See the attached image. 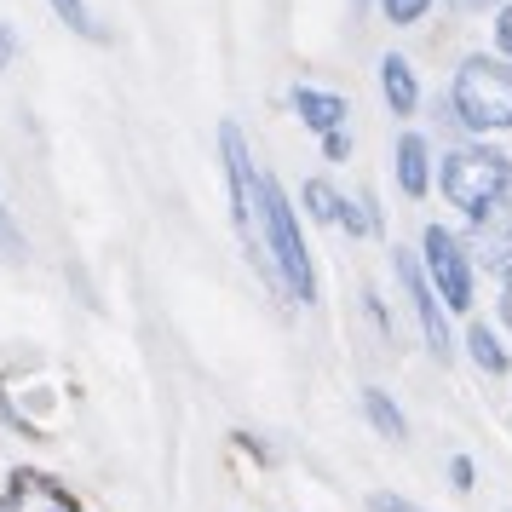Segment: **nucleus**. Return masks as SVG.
<instances>
[{"mask_svg": "<svg viewBox=\"0 0 512 512\" xmlns=\"http://www.w3.org/2000/svg\"><path fill=\"white\" fill-rule=\"evenodd\" d=\"M501 317H507V328H512V277H507V288H501Z\"/></svg>", "mask_w": 512, "mask_h": 512, "instance_id": "obj_25", "label": "nucleus"}, {"mask_svg": "<svg viewBox=\"0 0 512 512\" xmlns=\"http://www.w3.org/2000/svg\"><path fill=\"white\" fill-rule=\"evenodd\" d=\"M466 351H472V363H478L484 374H507V351H501V340H495L484 323L466 334Z\"/></svg>", "mask_w": 512, "mask_h": 512, "instance_id": "obj_13", "label": "nucleus"}, {"mask_svg": "<svg viewBox=\"0 0 512 512\" xmlns=\"http://www.w3.org/2000/svg\"><path fill=\"white\" fill-rule=\"evenodd\" d=\"M420 254H426V282L438 288V300L449 311H466L472 305V259H466V248L449 231L426 225L420 231Z\"/></svg>", "mask_w": 512, "mask_h": 512, "instance_id": "obj_5", "label": "nucleus"}, {"mask_svg": "<svg viewBox=\"0 0 512 512\" xmlns=\"http://www.w3.org/2000/svg\"><path fill=\"white\" fill-rule=\"evenodd\" d=\"M369 512H420V507H415V501H403V495H374Z\"/></svg>", "mask_w": 512, "mask_h": 512, "instance_id": "obj_18", "label": "nucleus"}, {"mask_svg": "<svg viewBox=\"0 0 512 512\" xmlns=\"http://www.w3.org/2000/svg\"><path fill=\"white\" fill-rule=\"evenodd\" d=\"M397 185L409 190V196H426V185H432V167H426V139H409L397 144Z\"/></svg>", "mask_w": 512, "mask_h": 512, "instance_id": "obj_11", "label": "nucleus"}, {"mask_svg": "<svg viewBox=\"0 0 512 512\" xmlns=\"http://www.w3.org/2000/svg\"><path fill=\"white\" fill-rule=\"evenodd\" d=\"M219 144H225V167H231V202H236V231H242V248H248V259L265 271V282L277 288L271 236H265V196H259V179H265V173L254 167V156H248V144H242V133H236L231 121L219 127Z\"/></svg>", "mask_w": 512, "mask_h": 512, "instance_id": "obj_2", "label": "nucleus"}, {"mask_svg": "<svg viewBox=\"0 0 512 512\" xmlns=\"http://www.w3.org/2000/svg\"><path fill=\"white\" fill-rule=\"evenodd\" d=\"M443 196L466 213V219H495L501 202L512 196V162L489 144H461L449 162H443Z\"/></svg>", "mask_w": 512, "mask_h": 512, "instance_id": "obj_1", "label": "nucleus"}, {"mask_svg": "<svg viewBox=\"0 0 512 512\" xmlns=\"http://www.w3.org/2000/svg\"><path fill=\"white\" fill-rule=\"evenodd\" d=\"M495 41H501V52L512 58V6L501 12V24H495Z\"/></svg>", "mask_w": 512, "mask_h": 512, "instance_id": "obj_21", "label": "nucleus"}, {"mask_svg": "<svg viewBox=\"0 0 512 512\" xmlns=\"http://www.w3.org/2000/svg\"><path fill=\"white\" fill-rule=\"evenodd\" d=\"M0 248H18V231H12V213L0 202Z\"/></svg>", "mask_w": 512, "mask_h": 512, "instance_id": "obj_23", "label": "nucleus"}, {"mask_svg": "<svg viewBox=\"0 0 512 512\" xmlns=\"http://www.w3.org/2000/svg\"><path fill=\"white\" fill-rule=\"evenodd\" d=\"M397 277H403V288H409V300H415V317H420V334H426V346L438 351V357H449V323H443L438 311V288L426 282V271H420L409 254H397Z\"/></svg>", "mask_w": 512, "mask_h": 512, "instance_id": "obj_6", "label": "nucleus"}, {"mask_svg": "<svg viewBox=\"0 0 512 512\" xmlns=\"http://www.w3.org/2000/svg\"><path fill=\"white\" fill-rule=\"evenodd\" d=\"M478 259H484L489 271H507L512 277V208H501L495 219L478 225Z\"/></svg>", "mask_w": 512, "mask_h": 512, "instance_id": "obj_10", "label": "nucleus"}, {"mask_svg": "<svg viewBox=\"0 0 512 512\" xmlns=\"http://www.w3.org/2000/svg\"><path fill=\"white\" fill-rule=\"evenodd\" d=\"M52 12L64 18V24L75 29V35H87V41H104V29L93 24V12H87V0H47Z\"/></svg>", "mask_w": 512, "mask_h": 512, "instance_id": "obj_14", "label": "nucleus"}, {"mask_svg": "<svg viewBox=\"0 0 512 512\" xmlns=\"http://www.w3.org/2000/svg\"><path fill=\"white\" fill-rule=\"evenodd\" d=\"M455 116L478 133H507L512 127V64L507 58H466L455 70Z\"/></svg>", "mask_w": 512, "mask_h": 512, "instance_id": "obj_4", "label": "nucleus"}, {"mask_svg": "<svg viewBox=\"0 0 512 512\" xmlns=\"http://www.w3.org/2000/svg\"><path fill=\"white\" fill-rule=\"evenodd\" d=\"M363 409H369V420H374L380 438H403V432H409V426H403V409H397L380 386H363Z\"/></svg>", "mask_w": 512, "mask_h": 512, "instance_id": "obj_12", "label": "nucleus"}, {"mask_svg": "<svg viewBox=\"0 0 512 512\" xmlns=\"http://www.w3.org/2000/svg\"><path fill=\"white\" fill-rule=\"evenodd\" d=\"M369 208V202H340V219H334V225H346L351 236H369L374 231V213H363Z\"/></svg>", "mask_w": 512, "mask_h": 512, "instance_id": "obj_16", "label": "nucleus"}, {"mask_svg": "<svg viewBox=\"0 0 512 512\" xmlns=\"http://www.w3.org/2000/svg\"><path fill=\"white\" fill-rule=\"evenodd\" d=\"M449 478H455V489H472V478H478V472H472V461H466V455H455V461H449Z\"/></svg>", "mask_w": 512, "mask_h": 512, "instance_id": "obj_19", "label": "nucleus"}, {"mask_svg": "<svg viewBox=\"0 0 512 512\" xmlns=\"http://www.w3.org/2000/svg\"><path fill=\"white\" fill-rule=\"evenodd\" d=\"M455 12H484V6H495V0H449Z\"/></svg>", "mask_w": 512, "mask_h": 512, "instance_id": "obj_24", "label": "nucleus"}, {"mask_svg": "<svg viewBox=\"0 0 512 512\" xmlns=\"http://www.w3.org/2000/svg\"><path fill=\"white\" fill-rule=\"evenodd\" d=\"M294 110H300L305 127H317V133H340V121H346V98L334 93H317V87H294Z\"/></svg>", "mask_w": 512, "mask_h": 512, "instance_id": "obj_9", "label": "nucleus"}, {"mask_svg": "<svg viewBox=\"0 0 512 512\" xmlns=\"http://www.w3.org/2000/svg\"><path fill=\"white\" fill-rule=\"evenodd\" d=\"M346 150H351L346 133H328V139H323V156H328V162H346Z\"/></svg>", "mask_w": 512, "mask_h": 512, "instance_id": "obj_20", "label": "nucleus"}, {"mask_svg": "<svg viewBox=\"0 0 512 512\" xmlns=\"http://www.w3.org/2000/svg\"><path fill=\"white\" fill-rule=\"evenodd\" d=\"M259 196H265V236H271L277 288L294 305H311V300H317V277H311V254H305L300 219H294V208H288V196H282V185L271 179V173L259 179Z\"/></svg>", "mask_w": 512, "mask_h": 512, "instance_id": "obj_3", "label": "nucleus"}, {"mask_svg": "<svg viewBox=\"0 0 512 512\" xmlns=\"http://www.w3.org/2000/svg\"><path fill=\"white\" fill-rule=\"evenodd\" d=\"M305 202H311V213H317V219H328V225H334L346 196H334V190H328L323 179H311V185H305Z\"/></svg>", "mask_w": 512, "mask_h": 512, "instance_id": "obj_15", "label": "nucleus"}, {"mask_svg": "<svg viewBox=\"0 0 512 512\" xmlns=\"http://www.w3.org/2000/svg\"><path fill=\"white\" fill-rule=\"evenodd\" d=\"M0 512H81V507H75V501L52 484V478L24 472V478H12V489L0 495Z\"/></svg>", "mask_w": 512, "mask_h": 512, "instance_id": "obj_7", "label": "nucleus"}, {"mask_svg": "<svg viewBox=\"0 0 512 512\" xmlns=\"http://www.w3.org/2000/svg\"><path fill=\"white\" fill-rule=\"evenodd\" d=\"M380 93H386V104H392V116H409V110L420 104V87H415L409 58H397V52L380 58Z\"/></svg>", "mask_w": 512, "mask_h": 512, "instance_id": "obj_8", "label": "nucleus"}, {"mask_svg": "<svg viewBox=\"0 0 512 512\" xmlns=\"http://www.w3.org/2000/svg\"><path fill=\"white\" fill-rule=\"evenodd\" d=\"M380 6H386V18H392V24H420L432 0H380Z\"/></svg>", "mask_w": 512, "mask_h": 512, "instance_id": "obj_17", "label": "nucleus"}, {"mask_svg": "<svg viewBox=\"0 0 512 512\" xmlns=\"http://www.w3.org/2000/svg\"><path fill=\"white\" fill-rule=\"evenodd\" d=\"M12 52H18V35H12V29L0 24V70H6V64H12Z\"/></svg>", "mask_w": 512, "mask_h": 512, "instance_id": "obj_22", "label": "nucleus"}]
</instances>
